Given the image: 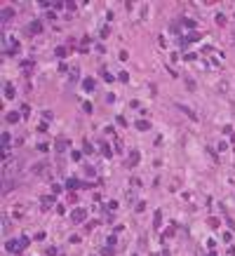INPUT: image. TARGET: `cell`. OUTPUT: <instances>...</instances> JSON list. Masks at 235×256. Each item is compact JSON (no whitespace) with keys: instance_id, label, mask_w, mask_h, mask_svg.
<instances>
[{"instance_id":"1","label":"cell","mask_w":235,"mask_h":256,"mask_svg":"<svg viewBox=\"0 0 235 256\" xmlns=\"http://www.w3.org/2000/svg\"><path fill=\"white\" fill-rule=\"evenodd\" d=\"M28 244V237H19V240H9L5 247H7V252H12V254H21V249Z\"/></svg>"},{"instance_id":"2","label":"cell","mask_w":235,"mask_h":256,"mask_svg":"<svg viewBox=\"0 0 235 256\" xmlns=\"http://www.w3.org/2000/svg\"><path fill=\"white\" fill-rule=\"evenodd\" d=\"M2 49L9 52V54H12V52H19V40H7V38H5V40H2Z\"/></svg>"},{"instance_id":"3","label":"cell","mask_w":235,"mask_h":256,"mask_svg":"<svg viewBox=\"0 0 235 256\" xmlns=\"http://www.w3.org/2000/svg\"><path fill=\"white\" fill-rule=\"evenodd\" d=\"M85 216H87L85 209H73V212H71V221H73V223H82Z\"/></svg>"},{"instance_id":"4","label":"cell","mask_w":235,"mask_h":256,"mask_svg":"<svg viewBox=\"0 0 235 256\" xmlns=\"http://www.w3.org/2000/svg\"><path fill=\"white\" fill-rule=\"evenodd\" d=\"M94 85H97L94 78H85V80H82V89H85V92H94Z\"/></svg>"},{"instance_id":"5","label":"cell","mask_w":235,"mask_h":256,"mask_svg":"<svg viewBox=\"0 0 235 256\" xmlns=\"http://www.w3.org/2000/svg\"><path fill=\"white\" fill-rule=\"evenodd\" d=\"M28 33H33V35L42 33V24H40V21H31V24H28Z\"/></svg>"},{"instance_id":"6","label":"cell","mask_w":235,"mask_h":256,"mask_svg":"<svg viewBox=\"0 0 235 256\" xmlns=\"http://www.w3.org/2000/svg\"><path fill=\"white\" fill-rule=\"evenodd\" d=\"M5 120H7V122H12V125H17V122H19V120H21V115H19V113H14V111H12V113H7V115H5Z\"/></svg>"},{"instance_id":"7","label":"cell","mask_w":235,"mask_h":256,"mask_svg":"<svg viewBox=\"0 0 235 256\" xmlns=\"http://www.w3.org/2000/svg\"><path fill=\"white\" fill-rule=\"evenodd\" d=\"M139 164V151H132L130 153V162H127V167H136Z\"/></svg>"},{"instance_id":"8","label":"cell","mask_w":235,"mask_h":256,"mask_svg":"<svg viewBox=\"0 0 235 256\" xmlns=\"http://www.w3.org/2000/svg\"><path fill=\"white\" fill-rule=\"evenodd\" d=\"M52 204H54V197H49V195H47V197H42V212H47Z\"/></svg>"},{"instance_id":"9","label":"cell","mask_w":235,"mask_h":256,"mask_svg":"<svg viewBox=\"0 0 235 256\" xmlns=\"http://www.w3.org/2000/svg\"><path fill=\"white\" fill-rule=\"evenodd\" d=\"M12 96H14V87L9 82H5V99H12Z\"/></svg>"},{"instance_id":"10","label":"cell","mask_w":235,"mask_h":256,"mask_svg":"<svg viewBox=\"0 0 235 256\" xmlns=\"http://www.w3.org/2000/svg\"><path fill=\"white\" fill-rule=\"evenodd\" d=\"M136 129L146 132V129H151V122H148V120H139V122H136Z\"/></svg>"},{"instance_id":"11","label":"cell","mask_w":235,"mask_h":256,"mask_svg":"<svg viewBox=\"0 0 235 256\" xmlns=\"http://www.w3.org/2000/svg\"><path fill=\"white\" fill-rule=\"evenodd\" d=\"M12 14H14V9L5 7V9H2V21H9V19H12Z\"/></svg>"},{"instance_id":"12","label":"cell","mask_w":235,"mask_h":256,"mask_svg":"<svg viewBox=\"0 0 235 256\" xmlns=\"http://www.w3.org/2000/svg\"><path fill=\"white\" fill-rule=\"evenodd\" d=\"M179 111H183V113H186V115H191V118H193V120H198V115H195V113H193V111H191V108H188V106H179Z\"/></svg>"},{"instance_id":"13","label":"cell","mask_w":235,"mask_h":256,"mask_svg":"<svg viewBox=\"0 0 235 256\" xmlns=\"http://www.w3.org/2000/svg\"><path fill=\"white\" fill-rule=\"evenodd\" d=\"M101 78H103L106 82H113V75H111V73H108L106 68H101Z\"/></svg>"},{"instance_id":"14","label":"cell","mask_w":235,"mask_h":256,"mask_svg":"<svg viewBox=\"0 0 235 256\" xmlns=\"http://www.w3.org/2000/svg\"><path fill=\"white\" fill-rule=\"evenodd\" d=\"M78 186H80L78 179H68V181H66V188H68V191H71V188H78Z\"/></svg>"},{"instance_id":"15","label":"cell","mask_w":235,"mask_h":256,"mask_svg":"<svg viewBox=\"0 0 235 256\" xmlns=\"http://www.w3.org/2000/svg\"><path fill=\"white\" fill-rule=\"evenodd\" d=\"M160 221H162V212L158 209V212H155V221H153V223H155V228H160Z\"/></svg>"},{"instance_id":"16","label":"cell","mask_w":235,"mask_h":256,"mask_svg":"<svg viewBox=\"0 0 235 256\" xmlns=\"http://www.w3.org/2000/svg\"><path fill=\"white\" fill-rule=\"evenodd\" d=\"M9 141H12V136H9V134H7V132H5V134H2V146H5V148H7V146H9Z\"/></svg>"},{"instance_id":"17","label":"cell","mask_w":235,"mask_h":256,"mask_svg":"<svg viewBox=\"0 0 235 256\" xmlns=\"http://www.w3.org/2000/svg\"><path fill=\"white\" fill-rule=\"evenodd\" d=\"M57 151H59V153H61V151H66V141H64V139H59V141H57Z\"/></svg>"},{"instance_id":"18","label":"cell","mask_w":235,"mask_h":256,"mask_svg":"<svg viewBox=\"0 0 235 256\" xmlns=\"http://www.w3.org/2000/svg\"><path fill=\"white\" fill-rule=\"evenodd\" d=\"M57 57L64 59V57H66V47H57Z\"/></svg>"},{"instance_id":"19","label":"cell","mask_w":235,"mask_h":256,"mask_svg":"<svg viewBox=\"0 0 235 256\" xmlns=\"http://www.w3.org/2000/svg\"><path fill=\"white\" fill-rule=\"evenodd\" d=\"M68 78H71V82H73V80H78V68H71V73H68Z\"/></svg>"},{"instance_id":"20","label":"cell","mask_w":235,"mask_h":256,"mask_svg":"<svg viewBox=\"0 0 235 256\" xmlns=\"http://www.w3.org/2000/svg\"><path fill=\"white\" fill-rule=\"evenodd\" d=\"M186 85H188V89H195V80L193 78H186Z\"/></svg>"},{"instance_id":"21","label":"cell","mask_w":235,"mask_h":256,"mask_svg":"<svg viewBox=\"0 0 235 256\" xmlns=\"http://www.w3.org/2000/svg\"><path fill=\"white\" fill-rule=\"evenodd\" d=\"M101 254H103V256H115V252H113V247H111V249H108V247H106V249H103V252H101Z\"/></svg>"},{"instance_id":"22","label":"cell","mask_w":235,"mask_h":256,"mask_svg":"<svg viewBox=\"0 0 235 256\" xmlns=\"http://www.w3.org/2000/svg\"><path fill=\"white\" fill-rule=\"evenodd\" d=\"M38 151H42V153H47V151H49V146H47V143H38Z\"/></svg>"},{"instance_id":"23","label":"cell","mask_w":235,"mask_h":256,"mask_svg":"<svg viewBox=\"0 0 235 256\" xmlns=\"http://www.w3.org/2000/svg\"><path fill=\"white\" fill-rule=\"evenodd\" d=\"M216 24H221V26H223V24H226V17H223V14H219V17H216Z\"/></svg>"},{"instance_id":"24","label":"cell","mask_w":235,"mask_h":256,"mask_svg":"<svg viewBox=\"0 0 235 256\" xmlns=\"http://www.w3.org/2000/svg\"><path fill=\"white\" fill-rule=\"evenodd\" d=\"M47 256H57V249H54V247H49V249H47Z\"/></svg>"},{"instance_id":"25","label":"cell","mask_w":235,"mask_h":256,"mask_svg":"<svg viewBox=\"0 0 235 256\" xmlns=\"http://www.w3.org/2000/svg\"><path fill=\"white\" fill-rule=\"evenodd\" d=\"M233 143H235V134H233Z\"/></svg>"}]
</instances>
